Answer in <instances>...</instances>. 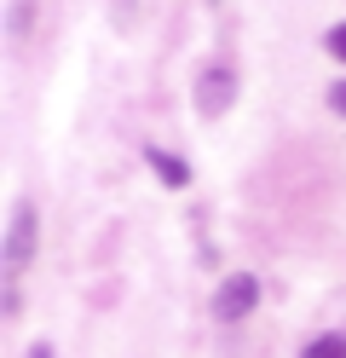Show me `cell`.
<instances>
[{
    "label": "cell",
    "mask_w": 346,
    "mask_h": 358,
    "mask_svg": "<svg viewBox=\"0 0 346 358\" xmlns=\"http://www.w3.org/2000/svg\"><path fill=\"white\" fill-rule=\"evenodd\" d=\"M29 358H52V347H46V341H41V347H29Z\"/></svg>",
    "instance_id": "9c48e42d"
},
{
    "label": "cell",
    "mask_w": 346,
    "mask_h": 358,
    "mask_svg": "<svg viewBox=\"0 0 346 358\" xmlns=\"http://www.w3.org/2000/svg\"><path fill=\"white\" fill-rule=\"evenodd\" d=\"M231 99H237V76H231L225 64H208V70L196 76V110L214 122V116H225V110H231Z\"/></svg>",
    "instance_id": "3957f363"
},
{
    "label": "cell",
    "mask_w": 346,
    "mask_h": 358,
    "mask_svg": "<svg viewBox=\"0 0 346 358\" xmlns=\"http://www.w3.org/2000/svg\"><path fill=\"white\" fill-rule=\"evenodd\" d=\"M300 358H346V335H317V341H306Z\"/></svg>",
    "instance_id": "5b68a950"
},
{
    "label": "cell",
    "mask_w": 346,
    "mask_h": 358,
    "mask_svg": "<svg viewBox=\"0 0 346 358\" xmlns=\"http://www.w3.org/2000/svg\"><path fill=\"white\" fill-rule=\"evenodd\" d=\"M145 162L156 168V179H161V185H168V191H185V185H191V168H185L179 156H168V150H156V145H145Z\"/></svg>",
    "instance_id": "277c9868"
},
{
    "label": "cell",
    "mask_w": 346,
    "mask_h": 358,
    "mask_svg": "<svg viewBox=\"0 0 346 358\" xmlns=\"http://www.w3.org/2000/svg\"><path fill=\"white\" fill-rule=\"evenodd\" d=\"M254 306H260V278L231 272V278L219 283V295H214V318H225V324H243Z\"/></svg>",
    "instance_id": "7a4b0ae2"
},
{
    "label": "cell",
    "mask_w": 346,
    "mask_h": 358,
    "mask_svg": "<svg viewBox=\"0 0 346 358\" xmlns=\"http://www.w3.org/2000/svg\"><path fill=\"white\" fill-rule=\"evenodd\" d=\"M29 17H35V0H12V41L29 35Z\"/></svg>",
    "instance_id": "8992f818"
},
{
    "label": "cell",
    "mask_w": 346,
    "mask_h": 358,
    "mask_svg": "<svg viewBox=\"0 0 346 358\" xmlns=\"http://www.w3.org/2000/svg\"><path fill=\"white\" fill-rule=\"evenodd\" d=\"M35 243H41V220H35V203H17L12 208V226H6V255H0V278L17 283L35 260Z\"/></svg>",
    "instance_id": "6da1fadb"
},
{
    "label": "cell",
    "mask_w": 346,
    "mask_h": 358,
    "mask_svg": "<svg viewBox=\"0 0 346 358\" xmlns=\"http://www.w3.org/2000/svg\"><path fill=\"white\" fill-rule=\"evenodd\" d=\"M323 47H329V58H340V64H346V24H335L329 35H323Z\"/></svg>",
    "instance_id": "52a82bcc"
},
{
    "label": "cell",
    "mask_w": 346,
    "mask_h": 358,
    "mask_svg": "<svg viewBox=\"0 0 346 358\" xmlns=\"http://www.w3.org/2000/svg\"><path fill=\"white\" fill-rule=\"evenodd\" d=\"M329 104H335L340 116H346V81H335V87H329Z\"/></svg>",
    "instance_id": "ba28073f"
}]
</instances>
